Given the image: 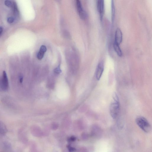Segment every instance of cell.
<instances>
[{
  "label": "cell",
  "mask_w": 152,
  "mask_h": 152,
  "mask_svg": "<svg viewBox=\"0 0 152 152\" xmlns=\"http://www.w3.org/2000/svg\"><path fill=\"white\" fill-rule=\"evenodd\" d=\"M113 97V101L110 106V113L111 117L113 119H115L119 115L120 104L119 98L117 95L114 94Z\"/></svg>",
  "instance_id": "6da1fadb"
},
{
  "label": "cell",
  "mask_w": 152,
  "mask_h": 152,
  "mask_svg": "<svg viewBox=\"0 0 152 152\" xmlns=\"http://www.w3.org/2000/svg\"><path fill=\"white\" fill-rule=\"evenodd\" d=\"M7 129L5 125L0 121V135H4L7 132Z\"/></svg>",
  "instance_id": "9c48e42d"
},
{
  "label": "cell",
  "mask_w": 152,
  "mask_h": 152,
  "mask_svg": "<svg viewBox=\"0 0 152 152\" xmlns=\"http://www.w3.org/2000/svg\"><path fill=\"white\" fill-rule=\"evenodd\" d=\"M123 41V34L121 29L117 28L116 30L115 35V42L119 45Z\"/></svg>",
  "instance_id": "52a82bcc"
},
{
  "label": "cell",
  "mask_w": 152,
  "mask_h": 152,
  "mask_svg": "<svg viewBox=\"0 0 152 152\" xmlns=\"http://www.w3.org/2000/svg\"><path fill=\"white\" fill-rule=\"evenodd\" d=\"M104 69V63L103 62H101L98 63L96 69V78L97 80L100 79Z\"/></svg>",
  "instance_id": "8992f818"
},
{
  "label": "cell",
  "mask_w": 152,
  "mask_h": 152,
  "mask_svg": "<svg viewBox=\"0 0 152 152\" xmlns=\"http://www.w3.org/2000/svg\"><path fill=\"white\" fill-rule=\"evenodd\" d=\"M3 32V28L2 27H0V35H1Z\"/></svg>",
  "instance_id": "e0dca14e"
},
{
  "label": "cell",
  "mask_w": 152,
  "mask_h": 152,
  "mask_svg": "<svg viewBox=\"0 0 152 152\" xmlns=\"http://www.w3.org/2000/svg\"><path fill=\"white\" fill-rule=\"evenodd\" d=\"M40 51L45 53L47 51V48L45 45H42L40 48Z\"/></svg>",
  "instance_id": "5bb4252c"
},
{
  "label": "cell",
  "mask_w": 152,
  "mask_h": 152,
  "mask_svg": "<svg viewBox=\"0 0 152 152\" xmlns=\"http://www.w3.org/2000/svg\"><path fill=\"white\" fill-rule=\"evenodd\" d=\"M19 79L20 82L21 83H22L23 79V77H22V76L20 75L19 76Z\"/></svg>",
  "instance_id": "2e32d148"
},
{
  "label": "cell",
  "mask_w": 152,
  "mask_h": 152,
  "mask_svg": "<svg viewBox=\"0 0 152 152\" xmlns=\"http://www.w3.org/2000/svg\"><path fill=\"white\" fill-rule=\"evenodd\" d=\"M14 19L13 17H11L7 18V21L8 23L11 24L14 22Z\"/></svg>",
  "instance_id": "4fadbf2b"
},
{
  "label": "cell",
  "mask_w": 152,
  "mask_h": 152,
  "mask_svg": "<svg viewBox=\"0 0 152 152\" xmlns=\"http://www.w3.org/2000/svg\"><path fill=\"white\" fill-rule=\"evenodd\" d=\"M113 47L117 55L119 57H121L123 55V52L120 49L119 45L114 42L113 44Z\"/></svg>",
  "instance_id": "ba28073f"
},
{
  "label": "cell",
  "mask_w": 152,
  "mask_h": 152,
  "mask_svg": "<svg viewBox=\"0 0 152 152\" xmlns=\"http://www.w3.org/2000/svg\"><path fill=\"white\" fill-rule=\"evenodd\" d=\"M97 8L98 12L99 13L101 20L102 21L104 14V3L103 0H98L97 1Z\"/></svg>",
  "instance_id": "5b68a950"
},
{
  "label": "cell",
  "mask_w": 152,
  "mask_h": 152,
  "mask_svg": "<svg viewBox=\"0 0 152 152\" xmlns=\"http://www.w3.org/2000/svg\"><path fill=\"white\" fill-rule=\"evenodd\" d=\"M5 4L6 6L8 7H11L12 5L11 2L9 1H6L5 2Z\"/></svg>",
  "instance_id": "7c38bea8"
},
{
  "label": "cell",
  "mask_w": 152,
  "mask_h": 152,
  "mask_svg": "<svg viewBox=\"0 0 152 152\" xmlns=\"http://www.w3.org/2000/svg\"><path fill=\"white\" fill-rule=\"evenodd\" d=\"M115 3L113 1H111V19L112 21H113L115 19Z\"/></svg>",
  "instance_id": "30bf717a"
},
{
  "label": "cell",
  "mask_w": 152,
  "mask_h": 152,
  "mask_svg": "<svg viewBox=\"0 0 152 152\" xmlns=\"http://www.w3.org/2000/svg\"><path fill=\"white\" fill-rule=\"evenodd\" d=\"M55 72L57 74H59L61 72V70L60 69V67H58L56 68L55 70Z\"/></svg>",
  "instance_id": "9a60e30c"
},
{
  "label": "cell",
  "mask_w": 152,
  "mask_h": 152,
  "mask_svg": "<svg viewBox=\"0 0 152 152\" xmlns=\"http://www.w3.org/2000/svg\"><path fill=\"white\" fill-rule=\"evenodd\" d=\"M44 54L45 53L40 51L37 53V59L39 60L42 59L43 57Z\"/></svg>",
  "instance_id": "8fae6325"
},
{
  "label": "cell",
  "mask_w": 152,
  "mask_h": 152,
  "mask_svg": "<svg viewBox=\"0 0 152 152\" xmlns=\"http://www.w3.org/2000/svg\"><path fill=\"white\" fill-rule=\"evenodd\" d=\"M9 87V83L8 77L5 71H4L0 79V88L4 91L8 90Z\"/></svg>",
  "instance_id": "3957f363"
},
{
  "label": "cell",
  "mask_w": 152,
  "mask_h": 152,
  "mask_svg": "<svg viewBox=\"0 0 152 152\" xmlns=\"http://www.w3.org/2000/svg\"><path fill=\"white\" fill-rule=\"evenodd\" d=\"M136 123L144 132L148 133L151 130L150 124L147 120L143 117L140 116L136 119Z\"/></svg>",
  "instance_id": "7a4b0ae2"
},
{
  "label": "cell",
  "mask_w": 152,
  "mask_h": 152,
  "mask_svg": "<svg viewBox=\"0 0 152 152\" xmlns=\"http://www.w3.org/2000/svg\"><path fill=\"white\" fill-rule=\"evenodd\" d=\"M77 9L81 18L83 19H85L87 17V14L83 8L80 1H77Z\"/></svg>",
  "instance_id": "277c9868"
}]
</instances>
